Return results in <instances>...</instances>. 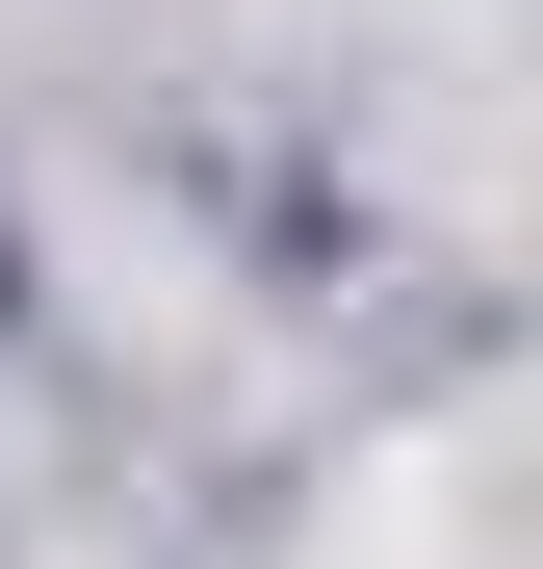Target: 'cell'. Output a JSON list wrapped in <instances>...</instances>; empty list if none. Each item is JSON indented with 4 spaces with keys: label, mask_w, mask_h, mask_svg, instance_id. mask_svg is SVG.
Masks as SVG:
<instances>
[{
    "label": "cell",
    "mask_w": 543,
    "mask_h": 569,
    "mask_svg": "<svg viewBox=\"0 0 543 569\" xmlns=\"http://www.w3.org/2000/svg\"><path fill=\"white\" fill-rule=\"evenodd\" d=\"M336 569H492V492H440V466H414V492L336 518Z\"/></svg>",
    "instance_id": "6da1fadb"
}]
</instances>
